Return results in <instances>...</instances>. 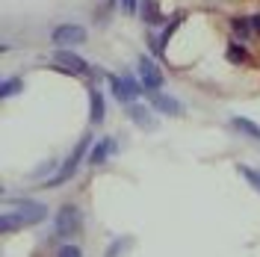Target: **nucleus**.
Returning <instances> with one entry per match:
<instances>
[{
	"label": "nucleus",
	"mask_w": 260,
	"mask_h": 257,
	"mask_svg": "<svg viewBox=\"0 0 260 257\" xmlns=\"http://www.w3.org/2000/svg\"><path fill=\"white\" fill-rule=\"evenodd\" d=\"M107 83H110V89H113V95L115 101H121V104H127L130 107V101H133V89H130V83L124 80V77H118V74H107Z\"/></svg>",
	"instance_id": "obj_11"
},
{
	"label": "nucleus",
	"mask_w": 260,
	"mask_h": 257,
	"mask_svg": "<svg viewBox=\"0 0 260 257\" xmlns=\"http://www.w3.org/2000/svg\"><path fill=\"white\" fill-rule=\"evenodd\" d=\"M231 127L260 142V124H257V121H251V118H245V115H234V118H231Z\"/></svg>",
	"instance_id": "obj_13"
},
{
	"label": "nucleus",
	"mask_w": 260,
	"mask_h": 257,
	"mask_svg": "<svg viewBox=\"0 0 260 257\" xmlns=\"http://www.w3.org/2000/svg\"><path fill=\"white\" fill-rule=\"evenodd\" d=\"M21 92H24V80H21V77H6V80L0 83V98H3V101L21 95Z\"/></svg>",
	"instance_id": "obj_15"
},
{
	"label": "nucleus",
	"mask_w": 260,
	"mask_h": 257,
	"mask_svg": "<svg viewBox=\"0 0 260 257\" xmlns=\"http://www.w3.org/2000/svg\"><path fill=\"white\" fill-rule=\"evenodd\" d=\"M231 33L243 42V39H248L251 36V21L248 18H231Z\"/></svg>",
	"instance_id": "obj_16"
},
{
	"label": "nucleus",
	"mask_w": 260,
	"mask_h": 257,
	"mask_svg": "<svg viewBox=\"0 0 260 257\" xmlns=\"http://www.w3.org/2000/svg\"><path fill=\"white\" fill-rule=\"evenodd\" d=\"M48 219V207L32 201V198H18L12 210H3L0 213V231L3 234H15L18 228H32L39 222Z\"/></svg>",
	"instance_id": "obj_1"
},
{
	"label": "nucleus",
	"mask_w": 260,
	"mask_h": 257,
	"mask_svg": "<svg viewBox=\"0 0 260 257\" xmlns=\"http://www.w3.org/2000/svg\"><path fill=\"white\" fill-rule=\"evenodd\" d=\"M53 257H83V248L80 245H74V242H65V245L56 248V254Z\"/></svg>",
	"instance_id": "obj_19"
},
{
	"label": "nucleus",
	"mask_w": 260,
	"mask_h": 257,
	"mask_svg": "<svg viewBox=\"0 0 260 257\" xmlns=\"http://www.w3.org/2000/svg\"><path fill=\"white\" fill-rule=\"evenodd\" d=\"M127 245H130V237H121L118 242H113V245L107 248V257H121V251H124Z\"/></svg>",
	"instance_id": "obj_20"
},
{
	"label": "nucleus",
	"mask_w": 260,
	"mask_h": 257,
	"mask_svg": "<svg viewBox=\"0 0 260 257\" xmlns=\"http://www.w3.org/2000/svg\"><path fill=\"white\" fill-rule=\"evenodd\" d=\"M86 39H89L86 27L74 21H62L50 30V45H56V50H71L74 45H86Z\"/></svg>",
	"instance_id": "obj_3"
},
{
	"label": "nucleus",
	"mask_w": 260,
	"mask_h": 257,
	"mask_svg": "<svg viewBox=\"0 0 260 257\" xmlns=\"http://www.w3.org/2000/svg\"><path fill=\"white\" fill-rule=\"evenodd\" d=\"M115 136H101L95 145H92V151H89V166H104V163L110 160V154H115Z\"/></svg>",
	"instance_id": "obj_8"
},
{
	"label": "nucleus",
	"mask_w": 260,
	"mask_h": 257,
	"mask_svg": "<svg viewBox=\"0 0 260 257\" xmlns=\"http://www.w3.org/2000/svg\"><path fill=\"white\" fill-rule=\"evenodd\" d=\"M148 98H151V107H154L157 113H162V115L178 118V115L183 113V104H180L178 98L166 95V92H148Z\"/></svg>",
	"instance_id": "obj_7"
},
{
	"label": "nucleus",
	"mask_w": 260,
	"mask_h": 257,
	"mask_svg": "<svg viewBox=\"0 0 260 257\" xmlns=\"http://www.w3.org/2000/svg\"><path fill=\"white\" fill-rule=\"evenodd\" d=\"M53 62L62 65L71 77H92V74H95V68L86 62L83 56H77L74 50H56V53H53Z\"/></svg>",
	"instance_id": "obj_5"
},
{
	"label": "nucleus",
	"mask_w": 260,
	"mask_h": 257,
	"mask_svg": "<svg viewBox=\"0 0 260 257\" xmlns=\"http://www.w3.org/2000/svg\"><path fill=\"white\" fill-rule=\"evenodd\" d=\"M139 18L145 21L148 27H162V24H169V21L162 18L157 0H142V3H139Z\"/></svg>",
	"instance_id": "obj_10"
},
{
	"label": "nucleus",
	"mask_w": 260,
	"mask_h": 257,
	"mask_svg": "<svg viewBox=\"0 0 260 257\" xmlns=\"http://www.w3.org/2000/svg\"><path fill=\"white\" fill-rule=\"evenodd\" d=\"M225 56H228V62H234V65H243L245 59H248V53L243 50V45H240V42H231V45H228V50H225Z\"/></svg>",
	"instance_id": "obj_17"
},
{
	"label": "nucleus",
	"mask_w": 260,
	"mask_h": 257,
	"mask_svg": "<svg viewBox=\"0 0 260 257\" xmlns=\"http://www.w3.org/2000/svg\"><path fill=\"white\" fill-rule=\"evenodd\" d=\"M104 118H107L104 92H101L98 86H89V124H92V127H98V124H104Z\"/></svg>",
	"instance_id": "obj_9"
},
{
	"label": "nucleus",
	"mask_w": 260,
	"mask_h": 257,
	"mask_svg": "<svg viewBox=\"0 0 260 257\" xmlns=\"http://www.w3.org/2000/svg\"><path fill=\"white\" fill-rule=\"evenodd\" d=\"M89 145H95V142H92V133H86V136H83L80 142L74 145L71 157H68V160H65L62 166H59V169H56V175L50 177V180H45V186H48V189H59V186H62L65 180H71V177L77 175V166H80V160H83V157H89L86 151H92Z\"/></svg>",
	"instance_id": "obj_2"
},
{
	"label": "nucleus",
	"mask_w": 260,
	"mask_h": 257,
	"mask_svg": "<svg viewBox=\"0 0 260 257\" xmlns=\"http://www.w3.org/2000/svg\"><path fill=\"white\" fill-rule=\"evenodd\" d=\"M136 71H139V80H142V86H145V92L162 89L166 77H162V71L157 68V62H154L151 56H139V59H136Z\"/></svg>",
	"instance_id": "obj_6"
},
{
	"label": "nucleus",
	"mask_w": 260,
	"mask_h": 257,
	"mask_svg": "<svg viewBox=\"0 0 260 257\" xmlns=\"http://www.w3.org/2000/svg\"><path fill=\"white\" fill-rule=\"evenodd\" d=\"M248 21H251V33H254V36H260V12H257V15H251Z\"/></svg>",
	"instance_id": "obj_22"
},
{
	"label": "nucleus",
	"mask_w": 260,
	"mask_h": 257,
	"mask_svg": "<svg viewBox=\"0 0 260 257\" xmlns=\"http://www.w3.org/2000/svg\"><path fill=\"white\" fill-rule=\"evenodd\" d=\"M180 21H183V12H178L175 18H169V24H166V27L160 30V36H157V39H160V48H162V53H166V48H169V42H172V36L178 33Z\"/></svg>",
	"instance_id": "obj_14"
},
{
	"label": "nucleus",
	"mask_w": 260,
	"mask_h": 257,
	"mask_svg": "<svg viewBox=\"0 0 260 257\" xmlns=\"http://www.w3.org/2000/svg\"><path fill=\"white\" fill-rule=\"evenodd\" d=\"M83 231V213L77 204H62L59 213H56V237L62 240H71Z\"/></svg>",
	"instance_id": "obj_4"
},
{
	"label": "nucleus",
	"mask_w": 260,
	"mask_h": 257,
	"mask_svg": "<svg viewBox=\"0 0 260 257\" xmlns=\"http://www.w3.org/2000/svg\"><path fill=\"white\" fill-rule=\"evenodd\" d=\"M139 3H142V0H118V6H121L124 15H136V12H139Z\"/></svg>",
	"instance_id": "obj_21"
},
{
	"label": "nucleus",
	"mask_w": 260,
	"mask_h": 257,
	"mask_svg": "<svg viewBox=\"0 0 260 257\" xmlns=\"http://www.w3.org/2000/svg\"><path fill=\"white\" fill-rule=\"evenodd\" d=\"M127 115H130V121H133V124H139L142 130H154V124H157V121L151 118V110L142 107V104H130Z\"/></svg>",
	"instance_id": "obj_12"
},
{
	"label": "nucleus",
	"mask_w": 260,
	"mask_h": 257,
	"mask_svg": "<svg viewBox=\"0 0 260 257\" xmlns=\"http://www.w3.org/2000/svg\"><path fill=\"white\" fill-rule=\"evenodd\" d=\"M240 175L248 180V186H251V189H257V192H260V169H251V166H240Z\"/></svg>",
	"instance_id": "obj_18"
}]
</instances>
